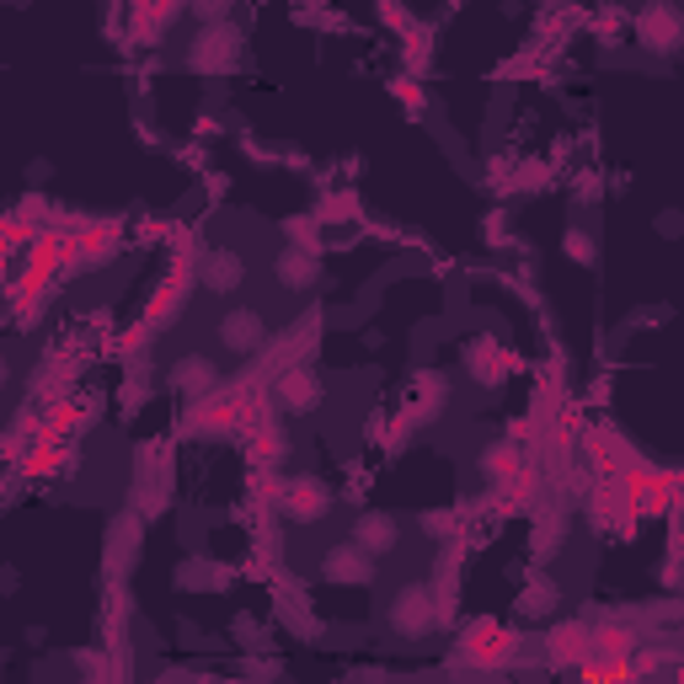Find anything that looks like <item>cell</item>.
Listing matches in <instances>:
<instances>
[{"instance_id":"5","label":"cell","mask_w":684,"mask_h":684,"mask_svg":"<svg viewBox=\"0 0 684 684\" xmlns=\"http://www.w3.org/2000/svg\"><path fill=\"white\" fill-rule=\"evenodd\" d=\"M273 273H279V283L294 289V294H300V289H316V283H322V257H316L311 246H283Z\"/></svg>"},{"instance_id":"12","label":"cell","mask_w":684,"mask_h":684,"mask_svg":"<svg viewBox=\"0 0 684 684\" xmlns=\"http://www.w3.org/2000/svg\"><path fill=\"white\" fill-rule=\"evenodd\" d=\"M134 551H139V524L119 519V524H113V567L134 562Z\"/></svg>"},{"instance_id":"17","label":"cell","mask_w":684,"mask_h":684,"mask_svg":"<svg viewBox=\"0 0 684 684\" xmlns=\"http://www.w3.org/2000/svg\"><path fill=\"white\" fill-rule=\"evenodd\" d=\"M294 5H322V0H294Z\"/></svg>"},{"instance_id":"11","label":"cell","mask_w":684,"mask_h":684,"mask_svg":"<svg viewBox=\"0 0 684 684\" xmlns=\"http://www.w3.org/2000/svg\"><path fill=\"white\" fill-rule=\"evenodd\" d=\"M326 503H332V497H326L322 482H311V476L289 482V514H294V519H322Z\"/></svg>"},{"instance_id":"13","label":"cell","mask_w":684,"mask_h":684,"mask_svg":"<svg viewBox=\"0 0 684 684\" xmlns=\"http://www.w3.org/2000/svg\"><path fill=\"white\" fill-rule=\"evenodd\" d=\"M557 604H562V594H557V588H551V583H529V588H524V615H551V609H557Z\"/></svg>"},{"instance_id":"8","label":"cell","mask_w":684,"mask_h":684,"mask_svg":"<svg viewBox=\"0 0 684 684\" xmlns=\"http://www.w3.org/2000/svg\"><path fill=\"white\" fill-rule=\"evenodd\" d=\"M354 540H359L369 557H385V551H396L402 529H396L391 514H359V524H354Z\"/></svg>"},{"instance_id":"14","label":"cell","mask_w":684,"mask_h":684,"mask_svg":"<svg viewBox=\"0 0 684 684\" xmlns=\"http://www.w3.org/2000/svg\"><path fill=\"white\" fill-rule=\"evenodd\" d=\"M231 5H236V0H193V16L209 27V22H225V16H231Z\"/></svg>"},{"instance_id":"7","label":"cell","mask_w":684,"mask_h":684,"mask_svg":"<svg viewBox=\"0 0 684 684\" xmlns=\"http://www.w3.org/2000/svg\"><path fill=\"white\" fill-rule=\"evenodd\" d=\"M322 380H316V369H283L279 380V402L289 412H311V406H322Z\"/></svg>"},{"instance_id":"15","label":"cell","mask_w":684,"mask_h":684,"mask_svg":"<svg viewBox=\"0 0 684 684\" xmlns=\"http://www.w3.org/2000/svg\"><path fill=\"white\" fill-rule=\"evenodd\" d=\"M567 251H572V262H594V257H588L594 246H588V236H583V231H572V236H567Z\"/></svg>"},{"instance_id":"1","label":"cell","mask_w":684,"mask_h":684,"mask_svg":"<svg viewBox=\"0 0 684 684\" xmlns=\"http://www.w3.org/2000/svg\"><path fill=\"white\" fill-rule=\"evenodd\" d=\"M242 48H246V38L231 22H209V27H199V38L188 48V65L199 76H225V70L242 65Z\"/></svg>"},{"instance_id":"4","label":"cell","mask_w":684,"mask_h":684,"mask_svg":"<svg viewBox=\"0 0 684 684\" xmlns=\"http://www.w3.org/2000/svg\"><path fill=\"white\" fill-rule=\"evenodd\" d=\"M322 572H326V583H369V578H374V557L363 551L359 540H348V546H332V551H326Z\"/></svg>"},{"instance_id":"10","label":"cell","mask_w":684,"mask_h":684,"mask_svg":"<svg viewBox=\"0 0 684 684\" xmlns=\"http://www.w3.org/2000/svg\"><path fill=\"white\" fill-rule=\"evenodd\" d=\"M220 385V369L209 359H182L171 363V391H182V396H209Z\"/></svg>"},{"instance_id":"2","label":"cell","mask_w":684,"mask_h":684,"mask_svg":"<svg viewBox=\"0 0 684 684\" xmlns=\"http://www.w3.org/2000/svg\"><path fill=\"white\" fill-rule=\"evenodd\" d=\"M434 588L428 583H406L402 594L391 599V609H385V626L402 637V642H417V637H428L434 631Z\"/></svg>"},{"instance_id":"16","label":"cell","mask_w":684,"mask_h":684,"mask_svg":"<svg viewBox=\"0 0 684 684\" xmlns=\"http://www.w3.org/2000/svg\"><path fill=\"white\" fill-rule=\"evenodd\" d=\"M5 380H11V363H5V354H0V391H5Z\"/></svg>"},{"instance_id":"9","label":"cell","mask_w":684,"mask_h":684,"mask_svg":"<svg viewBox=\"0 0 684 684\" xmlns=\"http://www.w3.org/2000/svg\"><path fill=\"white\" fill-rule=\"evenodd\" d=\"M242 279H246V262L236 251H209V257H203V283H209L214 294H236Z\"/></svg>"},{"instance_id":"6","label":"cell","mask_w":684,"mask_h":684,"mask_svg":"<svg viewBox=\"0 0 684 684\" xmlns=\"http://www.w3.org/2000/svg\"><path fill=\"white\" fill-rule=\"evenodd\" d=\"M637 33H642L647 48L669 54V48L680 43V11H674V0H652L642 11V22H637Z\"/></svg>"},{"instance_id":"3","label":"cell","mask_w":684,"mask_h":684,"mask_svg":"<svg viewBox=\"0 0 684 684\" xmlns=\"http://www.w3.org/2000/svg\"><path fill=\"white\" fill-rule=\"evenodd\" d=\"M220 343H225V354H257L262 343H268V322L251 311V305H236V311H225L220 316Z\"/></svg>"}]
</instances>
